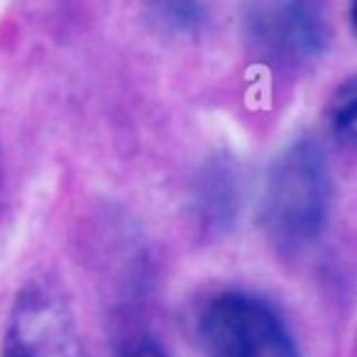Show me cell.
<instances>
[{
    "mask_svg": "<svg viewBox=\"0 0 357 357\" xmlns=\"http://www.w3.org/2000/svg\"><path fill=\"white\" fill-rule=\"evenodd\" d=\"M333 204L331 164L321 144L296 139L272 164L262 196V225L284 252L311 248L328 225Z\"/></svg>",
    "mask_w": 357,
    "mask_h": 357,
    "instance_id": "obj_1",
    "label": "cell"
},
{
    "mask_svg": "<svg viewBox=\"0 0 357 357\" xmlns=\"http://www.w3.org/2000/svg\"><path fill=\"white\" fill-rule=\"evenodd\" d=\"M204 357H301L277 308L248 291H220L196 321Z\"/></svg>",
    "mask_w": 357,
    "mask_h": 357,
    "instance_id": "obj_2",
    "label": "cell"
},
{
    "mask_svg": "<svg viewBox=\"0 0 357 357\" xmlns=\"http://www.w3.org/2000/svg\"><path fill=\"white\" fill-rule=\"evenodd\" d=\"M245 35L255 52L272 64L313 61L331 42L326 0H250Z\"/></svg>",
    "mask_w": 357,
    "mask_h": 357,
    "instance_id": "obj_3",
    "label": "cell"
},
{
    "mask_svg": "<svg viewBox=\"0 0 357 357\" xmlns=\"http://www.w3.org/2000/svg\"><path fill=\"white\" fill-rule=\"evenodd\" d=\"M3 357H86L76 318L56 289H22L10 311Z\"/></svg>",
    "mask_w": 357,
    "mask_h": 357,
    "instance_id": "obj_4",
    "label": "cell"
},
{
    "mask_svg": "<svg viewBox=\"0 0 357 357\" xmlns=\"http://www.w3.org/2000/svg\"><path fill=\"white\" fill-rule=\"evenodd\" d=\"M328 123L331 130L340 142H355L357 130V86L355 81H345L340 89L333 93L331 105H328Z\"/></svg>",
    "mask_w": 357,
    "mask_h": 357,
    "instance_id": "obj_5",
    "label": "cell"
},
{
    "mask_svg": "<svg viewBox=\"0 0 357 357\" xmlns=\"http://www.w3.org/2000/svg\"><path fill=\"white\" fill-rule=\"evenodd\" d=\"M149 10L174 30L189 32L204 22L206 0H147Z\"/></svg>",
    "mask_w": 357,
    "mask_h": 357,
    "instance_id": "obj_6",
    "label": "cell"
},
{
    "mask_svg": "<svg viewBox=\"0 0 357 357\" xmlns=\"http://www.w3.org/2000/svg\"><path fill=\"white\" fill-rule=\"evenodd\" d=\"M123 357H169V355L154 340H139L132 347H128Z\"/></svg>",
    "mask_w": 357,
    "mask_h": 357,
    "instance_id": "obj_7",
    "label": "cell"
}]
</instances>
